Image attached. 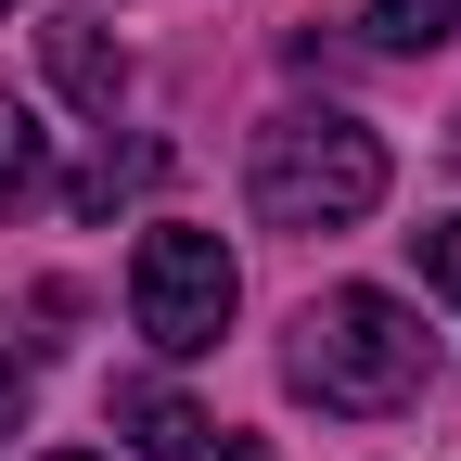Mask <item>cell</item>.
I'll list each match as a JSON object with an SVG mask.
<instances>
[{"mask_svg":"<svg viewBox=\"0 0 461 461\" xmlns=\"http://www.w3.org/2000/svg\"><path fill=\"white\" fill-rule=\"evenodd\" d=\"M141 167H154V154H103V167H77V218H103L115 193H129V180H141Z\"/></svg>","mask_w":461,"mask_h":461,"instance_id":"9","label":"cell"},{"mask_svg":"<svg viewBox=\"0 0 461 461\" xmlns=\"http://www.w3.org/2000/svg\"><path fill=\"white\" fill-rule=\"evenodd\" d=\"M115 436H129V448H154V461H193L218 423L193 411V397L180 384H115Z\"/></svg>","mask_w":461,"mask_h":461,"instance_id":"5","label":"cell"},{"mask_svg":"<svg viewBox=\"0 0 461 461\" xmlns=\"http://www.w3.org/2000/svg\"><path fill=\"white\" fill-rule=\"evenodd\" d=\"M230 308H244L230 244H218V230H193V218H154L141 257H129V321L167 346V359H205V346L230 333Z\"/></svg>","mask_w":461,"mask_h":461,"instance_id":"3","label":"cell"},{"mask_svg":"<svg viewBox=\"0 0 461 461\" xmlns=\"http://www.w3.org/2000/svg\"><path fill=\"white\" fill-rule=\"evenodd\" d=\"M448 154H461V115H448Z\"/></svg>","mask_w":461,"mask_h":461,"instance_id":"11","label":"cell"},{"mask_svg":"<svg viewBox=\"0 0 461 461\" xmlns=\"http://www.w3.org/2000/svg\"><path fill=\"white\" fill-rule=\"evenodd\" d=\"M51 461H90V448H51Z\"/></svg>","mask_w":461,"mask_h":461,"instance_id":"12","label":"cell"},{"mask_svg":"<svg viewBox=\"0 0 461 461\" xmlns=\"http://www.w3.org/2000/svg\"><path fill=\"white\" fill-rule=\"evenodd\" d=\"M411 257H423V282L461 308V218H436V230H411Z\"/></svg>","mask_w":461,"mask_h":461,"instance_id":"8","label":"cell"},{"mask_svg":"<svg viewBox=\"0 0 461 461\" xmlns=\"http://www.w3.org/2000/svg\"><path fill=\"white\" fill-rule=\"evenodd\" d=\"M39 51H51V77H65V103H90V115H115V90H129V51H115L90 14H65V26H39Z\"/></svg>","mask_w":461,"mask_h":461,"instance_id":"4","label":"cell"},{"mask_svg":"<svg viewBox=\"0 0 461 461\" xmlns=\"http://www.w3.org/2000/svg\"><path fill=\"white\" fill-rule=\"evenodd\" d=\"M39 180H51V129H39L26 103H0V205H26Z\"/></svg>","mask_w":461,"mask_h":461,"instance_id":"7","label":"cell"},{"mask_svg":"<svg viewBox=\"0 0 461 461\" xmlns=\"http://www.w3.org/2000/svg\"><path fill=\"white\" fill-rule=\"evenodd\" d=\"M448 26H461V0H372V14H359L372 51H436Z\"/></svg>","mask_w":461,"mask_h":461,"instance_id":"6","label":"cell"},{"mask_svg":"<svg viewBox=\"0 0 461 461\" xmlns=\"http://www.w3.org/2000/svg\"><path fill=\"white\" fill-rule=\"evenodd\" d=\"M0 14H14V0H0Z\"/></svg>","mask_w":461,"mask_h":461,"instance_id":"13","label":"cell"},{"mask_svg":"<svg viewBox=\"0 0 461 461\" xmlns=\"http://www.w3.org/2000/svg\"><path fill=\"white\" fill-rule=\"evenodd\" d=\"M244 193L269 230H346L384 205V141L359 115H269L257 154H244Z\"/></svg>","mask_w":461,"mask_h":461,"instance_id":"2","label":"cell"},{"mask_svg":"<svg viewBox=\"0 0 461 461\" xmlns=\"http://www.w3.org/2000/svg\"><path fill=\"white\" fill-rule=\"evenodd\" d=\"M0 436H26V359L0 346Z\"/></svg>","mask_w":461,"mask_h":461,"instance_id":"10","label":"cell"},{"mask_svg":"<svg viewBox=\"0 0 461 461\" xmlns=\"http://www.w3.org/2000/svg\"><path fill=\"white\" fill-rule=\"evenodd\" d=\"M282 384L308 397V411H346V423H372V411H411V397L436 384V346L423 321L372 295V282H346V295H321L295 321V346H282Z\"/></svg>","mask_w":461,"mask_h":461,"instance_id":"1","label":"cell"}]
</instances>
